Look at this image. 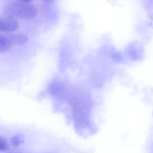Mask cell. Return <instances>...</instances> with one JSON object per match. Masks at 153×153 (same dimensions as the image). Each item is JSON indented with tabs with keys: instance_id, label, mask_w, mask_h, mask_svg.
<instances>
[{
	"instance_id": "3",
	"label": "cell",
	"mask_w": 153,
	"mask_h": 153,
	"mask_svg": "<svg viewBox=\"0 0 153 153\" xmlns=\"http://www.w3.org/2000/svg\"><path fill=\"white\" fill-rule=\"evenodd\" d=\"M19 27L17 20L11 17L5 15L0 17V30L3 32H13Z\"/></svg>"
},
{
	"instance_id": "4",
	"label": "cell",
	"mask_w": 153,
	"mask_h": 153,
	"mask_svg": "<svg viewBox=\"0 0 153 153\" xmlns=\"http://www.w3.org/2000/svg\"><path fill=\"white\" fill-rule=\"evenodd\" d=\"M69 87L61 81L54 80L51 84V90L52 94L58 98H64L68 95Z\"/></svg>"
},
{
	"instance_id": "6",
	"label": "cell",
	"mask_w": 153,
	"mask_h": 153,
	"mask_svg": "<svg viewBox=\"0 0 153 153\" xmlns=\"http://www.w3.org/2000/svg\"><path fill=\"white\" fill-rule=\"evenodd\" d=\"M9 148L8 142L5 138L0 137V150L1 152H4L8 150Z\"/></svg>"
},
{
	"instance_id": "2",
	"label": "cell",
	"mask_w": 153,
	"mask_h": 153,
	"mask_svg": "<svg viewBox=\"0 0 153 153\" xmlns=\"http://www.w3.org/2000/svg\"><path fill=\"white\" fill-rule=\"evenodd\" d=\"M27 41V36L21 34L1 35L0 36V52H5L13 45L24 44Z\"/></svg>"
},
{
	"instance_id": "1",
	"label": "cell",
	"mask_w": 153,
	"mask_h": 153,
	"mask_svg": "<svg viewBox=\"0 0 153 153\" xmlns=\"http://www.w3.org/2000/svg\"><path fill=\"white\" fill-rule=\"evenodd\" d=\"M4 12L11 17L28 19L34 17L37 8L30 1H10L3 7Z\"/></svg>"
},
{
	"instance_id": "5",
	"label": "cell",
	"mask_w": 153,
	"mask_h": 153,
	"mask_svg": "<svg viewBox=\"0 0 153 153\" xmlns=\"http://www.w3.org/2000/svg\"><path fill=\"white\" fill-rule=\"evenodd\" d=\"M25 141L24 136L20 134L15 135L10 138V143L14 146L17 147L23 144Z\"/></svg>"
}]
</instances>
